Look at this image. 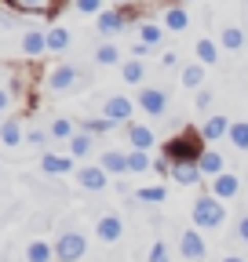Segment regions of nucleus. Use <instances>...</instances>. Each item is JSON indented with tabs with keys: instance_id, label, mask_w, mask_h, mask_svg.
<instances>
[{
	"instance_id": "46",
	"label": "nucleus",
	"mask_w": 248,
	"mask_h": 262,
	"mask_svg": "<svg viewBox=\"0 0 248 262\" xmlns=\"http://www.w3.org/2000/svg\"><path fill=\"white\" fill-rule=\"evenodd\" d=\"M0 127H4V117H0Z\"/></svg>"
},
{
	"instance_id": "15",
	"label": "nucleus",
	"mask_w": 248,
	"mask_h": 262,
	"mask_svg": "<svg viewBox=\"0 0 248 262\" xmlns=\"http://www.w3.org/2000/svg\"><path fill=\"white\" fill-rule=\"evenodd\" d=\"M40 168H44V175H70L73 160L70 157H58V153H44L40 157Z\"/></svg>"
},
{
	"instance_id": "25",
	"label": "nucleus",
	"mask_w": 248,
	"mask_h": 262,
	"mask_svg": "<svg viewBox=\"0 0 248 262\" xmlns=\"http://www.w3.org/2000/svg\"><path fill=\"white\" fill-rule=\"evenodd\" d=\"M219 44H223L226 51H241V48H244V33H241L237 26H226V29L219 33Z\"/></svg>"
},
{
	"instance_id": "37",
	"label": "nucleus",
	"mask_w": 248,
	"mask_h": 262,
	"mask_svg": "<svg viewBox=\"0 0 248 262\" xmlns=\"http://www.w3.org/2000/svg\"><path fill=\"white\" fill-rule=\"evenodd\" d=\"M150 262H168V248H164L161 241H157V244L150 248Z\"/></svg>"
},
{
	"instance_id": "8",
	"label": "nucleus",
	"mask_w": 248,
	"mask_h": 262,
	"mask_svg": "<svg viewBox=\"0 0 248 262\" xmlns=\"http://www.w3.org/2000/svg\"><path fill=\"white\" fill-rule=\"evenodd\" d=\"M139 106H142V113H150V117H164V110H168L164 88H142V91H139Z\"/></svg>"
},
{
	"instance_id": "41",
	"label": "nucleus",
	"mask_w": 248,
	"mask_h": 262,
	"mask_svg": "<svg viewBox=\"0 0 248 262\" xmlns=\"http://www.w3.org/2000/svg\"><path fill=\"white\" fill-rule=\"evenodd\" d=\"M175 62H179V55H175V51H168V55L161 58V66H164V70H172V66H175Z\"/></svg>"
},
{
	"instance_id": "9",
	"label": "nucleus",
	"mask_w": 248,
	"mask_h": 262,
	"mask_svg": "<svg viewBox=\"0 0 248 262\" xmlns=\"http://www.w3.org/2000/svg\"><path fill=\"white\" fill-rule=\"evenodd\" d=\"M8 8L22 15H58L62 0H8Z\"/></svg>"
},
{
	"instance_id": "43",
	"label": "nucleus",
	"mask_w": 248,
	"mask_h": 262,
	"mask_svg": "<svg viewBox=\"0 0 248 262\" xmlns=\"http://www.w3.org/2000/svg\"><path fill=\"white\" fill-rule=\"evenodd\" d=\"M223 262H244V258H237V255H226V258H223Z\"/></svg>"
},
{
	"instance_id": "30",
	"label": "nucleus",
	"mask_w": 248,
	"mask_h": 262,
	"mask_svg": "<svg viewBox=\"0 0 248 262\" xmlns=\"http://www.w3.org/2000/svg\"><path fill=\"white\" fill-rule=\"evenodd\" d=\"M230 146L234 149H248V120H234L230 124Z\"/></svg>"
},
{
	"instance_id": "31",
	"label": "nucleus",
	"mask_w": 248,
	"mask_h": 262,
	"mask_svg": "<svg viewBox=\"0 0 248 262\" xmlns=\"http://www.w3.org/2000/svg\"><path fill=\"white\" fill-rule=\"evenodd\" d=\"M66 48H70V33L62 29V26L48 29V51H66Z\"/></svg>"
},
{
	"instance_id": "24",
	"label": "nucleus",
	"mask_w": 248,
	"mask_h": 262,
	"mask_svg": "<svg viewBox=\"0 0 248 262\" xmlns=\"http://www.w3.org/2000/svg\"><path fill=\"white\" fill-rule=\"evenodd\" d=\"M91 146H95V135H88V131H77L70 139V157H88Z\"/></svg>"
},
{
	"instance_id": "1",
	"label": "nucleus",
	"mask_w": 248,
	"mask_h": 262,
	"mask_svg": "<svg viewBox=\"0 0 248 262\" xmlns=\"http://www.w3.org/2000/svg\"><path fill=\"white\" fill-rule=\"evenodd\" d=\"M204 149H208V146H204V135H201V131H194V127L179 131V135H172V139L164 142V157H168L172 164H186V160L197 164Z\"/></svg>"
},
{
	"instance_id": "36",
	"label": "nucleus",
	"mask_w": 248,
	"mask_h": 262,
	"mask_svg": "<svg viewBox=\"0 0 248 262\" xmlns=\"http://www.w3.org/2000/svg\"><path fill=\"white\" fill-rule=\"evenodd\" d=\"M73 8L80 15H102V0H73Z\"/></svg>"
},
{
	"instance_id": "20",
	"label": "nucleus",
	"mask_w": 248,
	"mask_h": 262,
	"mask_svg": "<svg viewBox=\"0 0 248 262\" xmlns=\"http://www.w3.org/2000/svg\"><path fill=\"white\" fill-rule=\"evenodd\" d=\"M0 142H4V146H22V124H18V117H4Z\"/></svg>"
},
{
	"instance_id": "3",
	"label": "nucleus",
	"mask_w": 248,
	"mask_h": 262,
	"mask_svg": "<svg viewBox=\"0 0 248 262\" xmlns=\"http://www.w3.org/2000/svg\"><path fill=\"white\" fill-rule=\"evenodd\" d=\"M84 84H88V73L80 70V66H73V62H62V66H55V70L48 73V88L58 91V95H70V91H77Z\"/></svg>"
},
{
	"instance_id": "44",
	"label": "nucleus",
	"mask_w": 248,
	"mask_h": 262,
	"mask_svg": "<svg viewBox=\"0 0 248 262\" xmlns=\"http://www.w3.org/2000/svg\"><path fill=\"white\" fill-rule=\"evenodd\" d=\"M113 4H128V0H113Z\"/></svg>"
},
{
	"instance_id": "23",
	"label": "nucleus",
	"mask_w": 248,
	"mask_h": 262,
	"mask_svg": "<svg viewBox=\"0 0 248 262\" xmlns=\"http://www.w3.org/2000/svg\"><path fill=\"white\" fill-rule=\"evenodd\" d=\"M51 258H55V248L48 241H33L26 248V262H51Z\"/></svg>"
},
{
	"instance_id": "34",
	"label": "nucleus",
	"mask_w": 248,
	"mask_h": 262,
	"mask_svg": "<svg viewBox=\"0 0 248 262\" xmlns=\"http://www.w3.org/2000/svg\"><path fill=\"white\" fill-rule=\"evenodd\" d=\"M48 135H51V139H73V124H70L66 117H58V120H51Z\"/></svg>"
},
{
	"instance_id": "14",
	"label": "nucleus",
	"mask_w": 248,
	"mask_h": 262,
	"mask_svg": "<svg viewBox=\"0 0 248 262\" xmlns=\"http://www.w3.org/2000/svg\"><path fill=\"white\" fill-rule=\"evenodd\" d=\"M22 51H26L29 58L44 55V51H48V33H40V29H26V37H22Z\"/></svg>"
},
{
	"instance_id": "11",
	"label": "nucleus",
	"mask_w": 248,
	"mask_h": 262,
	"mask_svg": "<svg viewBox=\"0 0 248 262\" xmlns=\"http://www.w3.org/2000/svg\"><path fill=\"white\" fill-rule=\"evenodd\" d=\"M120 233H124L120 215H102V219L95 222V237H99L102 244H117V241H120Z\"/></svg>"
},
{
	"instance_id": "45",
	"label": "nucleus",
	"mask_w": 248,
	"mask_h": 262,
	"mask_svg": "<svg viewBox=\"0 0 248 262\" xmlns=\"http://www.w3.org/2000/svg\"><path fill=\"white\" fill-rule=\"evenodd\" d=\"M179 4H190V0H179Z\"/></svg>"
},
{
	"instance_id": "27",
	"label": "nucleus",
	"mask_w": 248,
	"mask_h": 262,
	"mask_svg": "<svg viewBox=\"0 0 248 262\" xmlns=\"http://www.w3.org/2000/svg\"><path fill=\"white\" fill-rule=\"evenodd\" d=\"M194 51H197V58H201V66H212L215 58H219V44H215V40H208V37H201Z\"/></svg>"
},
{
	"instance_id": "33",
	"label": "nucleus",
	"mask_w": 248,
	"mask_h": 262,
	"mask_svg": "<svg viewBox=\"0 0 248 262\" xmlns=\"http://www.w3.org/2000/svg\"><path fill=\"white\" fill-rule=\"evenodd\" d=\"M164 196H168L164 186H142V189H139V201H142V204H161Z\"/></svg>"
},
{
	"instance_id": "35",
	"label": "nucleus",
	"mask_w": 248,
	"mask_h": 262,
	"mask_svg": "<svg viewBox=\"0 0 248 262\" xmlns=\"http://www.w3.org/2000/svg\"><path fill=\"white\" fill-rule=\"evenodd\" d=\"M113 124L106 120V117H88L84 120V131H88V135H102V131H110Z\"/></svg>"
},
{
	"instance_id": "12",
	"label": "nucleus",
	"mask_w": 248,
	"mask_h": 262,
	"mask_svg": "<svg viewBox=\"0 0 248 262\" xmlns=\"http://www.w3.org/2000/svg\"><path fill=\"white\" fill-rule=\"evenodd\" d=\"M237 189H241V179H237V175H226V171H223V175L212 179V193L219 196V201H234Z\"/></svg>"
},
{
	"instance_id": "29",
	"label": "nucleus",
	"mask_w": 248,
	"mask_h": 262,
	"mask_svg": "<svg viewBox=\"0 0 248 262\" xmlns=\"http://www.w3.org/2000/svg\"><path fill=\"white\" fill-rule=\"evenodd\" d=\"M150 164H153V160H150L146 149H132V153H128V175H142Z\"/></svg>"
},
{
	"instance_id": "32",
	"label": "nucleus",
	"mask_w": 248,
	"mask_h": 262,
	"mask_svg": "<svg viewBox=\"0 0 248 262\" xmlns=\"http://www.w3.org/2000/svg\"><path fill=\"white\" fill-rule=\"evenodd\" d=\"M95 62H99V66H117V62H120V51H117L113 44H99V48H95Z\"/></svg>"
},
{
	"instance_id": "40",
	"label": "nucleus",
	"mask_w": 248,
	"mask_h": 262,
	"mask_svg": "<svg viewBox=\"0 0 248 262\" xmlns=\"http://www.w3.org/2000/svg\"><path fill=\"white\" fill-rule=\"evenodd\" d=\"M237 237H241V241H248V215L237 222Z\"/></svg>"
},
{
	"instance_id": "18",
	"label": "nucleus",
	"mask_w": 248,
	"mask_h": 262,
	"mask_svg": "<svg viewBox=\"0 0 248 262\" xmlns=\"http://www.w3.org/2000/svg\"><path fill=\"white\" fill-rule=\"evenodd\" d=\"M197 168H201V175H223V153L219 149H204L201 153V160H197Z\"/></svg>"
},
{
	"instance_id": "7",
	"label": "nucleus",
	"mask_w": 248,
	"mask_h": 262,
	"mask_svg": "<svg viewBox=\"0 0 248 262\" xmlns=\"http://www.w3.org/2000/svg\"><path fill=\"white\" fill-rule=\"evenodd\" d=\"M132 22V11H120V8H113V11H102V15H95V29L102 33V37H117V33Z\"/></svg>"
},
{
	"instance_id": "22",
	"label": "nucleus",
	"mask_w": 248,
	"mask_h": 262,
	"mask_svg": "<svg viewBox=\"0 0 248 262\" xmlns=\"http://www.w3.org/2000/svg\"><path fill=\"white\" fill-rule=\"evenodd\" d=\"M120 77H124V84H142V77H146L142 58H128V62L120 66Z\"/></svg>"
},
{
	"instance_id": "47",
	"label": "nucleus",
	"mask_w": 248,
	"mask_h": 262,
	"mask_svg": "<svg viewBox=\"0 0 248 262\" xmlns=\"http://www.w3.org/2000/svg\"><path fill=\"white\" fill-rule=\"evenodd\" d=\"M0 171H4V164H0Z\"/></svg>"
},
{
	"instance_id": "13",
	"label": "nucleus",
	"mask_w": 248,
	"mask_h": 262,
	"mask_svg": "<svg viewBox=\"0 0 248 262\" xmlns=\"http://www.w3.org/2000/svg\"><path fill=\"white\" fill-rule=\"evenodd\" d=\"M128 142H132V149H146L150 153L157 139H153V131L146 124H128Z\"/></svg>"
},
{
	"instance_id": "16",
	"label": "nucleus",
	"mask_w": 248,
	"mask_h": 262,
	"mask_svg": "<svg viewBox=\"0 0 248 262\" xmlns=\"http://www.w3.org/2000/svg\"><path fill=\"white\" fill-rule=\"evenodd\" d=\"M102 168H106V175H128V153L106 149L102 153Z\"/></svg>"
},
{
	"instance_id": "39",
	"label": "nucleus",
	"mask_w": 248,
	"mask_h": 262,
	"mask_svg": "<svg viewBox=\"0 0 248 262\" xmlns=\"http://www.w3.org/2000/svg\"><path fill=\"white\" fill-rule=\"evenodd\" d=\"M26 142H29V146H44V131H29Z\"/></svg>"
},
{
	"instance_id": "2",
	"label": "nucleus",
	"mask_w": 248,
	"mask_h": 262,
	"mask_svg": "<svg viewBox=\"0 0 248 262\" xmlns=\"http://www.w3.org/2000/svg\"><path fill=\"white\" fill-rule=\"evenodd\" d=\"M223 219H226V204L215 193H204L194 201V226L197 229H215V226H223Z\"/></svg>"
},
{
	"instance_id": "38",
	"label": "nucleus",
	"mask_w": 248,
	"mask_h": 262,
	"mask_svg": "<svg viewBox=\"0 0 248 262\" xmlns=\"http://www.w3.org/2000/svg\"><path fill=\"white\" fill-rule=\"evenodd\" d=\"M208 106H212V91L201 88V91H197V110H208Z\"/></svg>"
},
{
	"instance_id": "26",
	"label": "nucleus",
	"mask_w": 248,
	"mask_h": 262,
	"mask_svg": "<svg viewBox=\"0 0 248 262\" xmlns=\"http://www.w3.org/2000/svg\"><path fill=\"white\" fill-rule=\"evenodd\" d=\"M182 88H204V66L201 62H194V66H186L182 70Z\"/></svg>"
},
{
	"instance_id": "17",
	"label": "nucleus",
	"mask_w": 248,
	"mask_h": 262,
	"mask_svg": "<svg viewBox=\"0 0 248 262\" xmlns=\"http://www.w3.org/2000/svg\"><path fill=\"white\" fill-rule=\"evenodd\" d=\"M201 135H204V142H215V139L230 135V120L226 117H208L204 127H201Z\"/></svg>"
},
{
	"instance_id": "10",
	"label": "nucleus",
	"mask_w": 248,
	"mask_h": 262,
	"mask_svg": "<svg viewBox=\"0 0 248 262\" xmlns=\"http://www.w3.org/2000/svg\"><path fill=\"white\" fill-rule=\"evenodd\" d=\"M77 182H80L84 189H91V193H99V189H106L110 175H106L102 164H84V168L77 171Z\"/></svg>"
},
{
	"instance_id": "19",
	"label": "nucleus",
	"mask_w": 248,
	"mask_h": 262,
	"mask_svg": "<svg viewBox=\"0 0 248 262\" xmlns=\"http://www.w3.org/2000/svg\"><path fill=\"white\" fill-rule=\"evenodd\" d=\"M172 179H175L179 186H194V182L201 179V168H197V164H190V160H186V164H172Z\"/></svg>"
},
{
	"instance_id": "42",
	"label": "nucleus",
	"mask_w": 248,
	"mask_h": 262,
	"mask_svg": "<svg viewBox=\"0 0 248 262\" xmlns=\"http://www.w3.org/2000/svg\"><path fill=\"white\" fill-rule=\"evenodd\" d=\"M8 102H11V95H8V91H4V88H0V110H4V106H8Z\"/></svg>"
},
{
	"instance_id": "5",
	"label": "nucleus",
	"mask_w": 248,
	"mask_h": 262,
	"mask_svg": "<svg viewBox=\"0 0 248 262\" xmlns=\"http://www.w3.org/2000/svg\"><path fill=\"white\" fill-rule=\"evenodd\" d=\"M132 98H124V95H110L106 102H102V117L117 127V124H132Z\"/></svg>"
},
{
	"instance_id": "28",
	"label": "nucleus",
	"mask_w": 248,
	"mask_h": 262,
	"mask_svg": "<svg viewBox=\"0 0 248 262\" xmlns=\"http://www.w3.org/2000/svg\"><path fill=\"white\" fill-rule=\"evenodd\" d=\"M161 37H164V26H157V22H142L139 26V40L142 44L153 48V44H161Z\"/></svg>"
},
{
	"instance_id": "4",
	"label": "nucleus",
	"mask_w": 248,
	"mask_h": 262,
	"mask_svg": "<svg viewBox=\"0 0 248 262\" xmlns=\"http://www.w3.org/2000/svg\"><path fill=\"white\" fill-rule=\"evenodd\" d=\"M84 251H88V237L77 233V229H66V233L55 241V258L58 262H80Z\"/></svg>"
},
{
	"instance_id": "6",
	"label": "nucleus",
	"mask_w": 248,
	"mask_h": 262,
	"mask_svg": "<svg viewBox=\"0 0 248 262\" xmlns=\"http://www.w3.org/2000/svg\"><path fill=\"white\" fill-rule=\"evenodd\" d=\"M179 251H182L186 262H201L208 255V244H204V237L197 233V229H182L179 233Z\"/></svg>"
},
{
	"instance_id": "21",
	"label": "nucleus",
	"mask_w": 248,
	"mask_h": 262,
	"mask_svg": "<svg viewBox=\"0 0 248 262\" xmlns=\"http://www.w3.org/2000/svg\"><path fill=\"white\" fill-rule=\"evenodd\" d=\"M186 26H190V18H186V8H182V4H172V8L164 11V29H172V33H182Z\"/></svg>"
}]
</instances>
